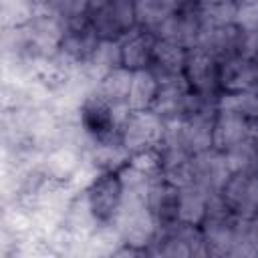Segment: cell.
I'll return each instance as SVG.
<instances>
[{
  "instance_id": "1",
  "label": "cell",
  "mask_w": 258,
  "mask_h": 258,
  "mask_svg": "<svg viewBox=\"0 0 258 258\" xmlns=\"http://www.w3.org/2000/svg\"><path fill=\"white\" fill-rule=\"evenodd\" d=\"M129 113L127 105L115 107L97 89H91L79 103L77 119L91 141H121V127Z\"/></svg>"
},
{
  "instance_id": "2",
  "label": "cell",
  "mask_w": 258,
  "mask_h": 258,
  "mask_svg": "<svg viewBox=\"0 0 258 258\" xmlns=\"http://www.w3.org/2000/svg\"><path fill=\"white\" fill-rule=\"evenodd\" d=\"M117 228L119 240L123 246L133 248L139 254H145L147 248L153 244L157 236V222L147 210L145 202L141 200H125L123 198V208L113 224Z\"/></svg>"
},
{
  "instance_id": "3",
  "label": "cell",
  "mask_w": 258,
  "mask_h": 258,
  "mask_svg": "<svg viewBox=\"0 0 258 258\" xmlns=\"http://www.w3.org/2000/svg\"><path fill=\"white\" fill-rule=\"evenodd\" d=\"M87 206L99 226H113L123 208V183L117 171H97L85 187Z\"/></svg>"
},
{
  "instance_id": "4",
  "label": "cell",
  "mask_w": 258,
  "mask_h": 258,
  "mask_svg": "<svg viewBox=\"0 0 258 258\" xmlns=\"http://www.w3.org/2000/svg\"><path fill=\"white\" fill-rule=\"evenodd\" d=\"M89 18L99 38L121 40L137 28L133 0H89Z\"/></svg>"
},
{
  "instance_id": "5",
  "label": "cell",
  "mask_w": 258,
  "mask_h": 258,
  "mask_svg": "<svg viewBox=\"0 0 258 258\" xmlns=\"http://www.w3.org/2000/svg\"><path fill=\"white\" fill-rule=\"evenodd\" d=\"M165 131V121L153 111H131L121 127V145L129 155L157 149Z\"/></svg>"
},
{
  "instance_id": "6",
  "label": "cell",
  "mask_w": 258,
  "mask_h": 258,
  "mask_svg": "<svg viewBox=\"0 0 258 258\" xmlns=\"http://www.w3.org/2000/svg\"><path fill=\"white\" fill-rule=\"evenodd\" d=\"M64 26L67 22L50 10H36V14L24 24L34 58L38 62L58 54L64 36Z\"/></svg>"
},
{
  "instance_id": "7",
  "label": "cell",
  "mask_w": 258,
  "mask_h": 258,
  "mask_svg": "<svg viewBox=\"0 0 258 258\" xmlns=\"http://www.w3.org/2000/svg\"><path fill=\"white\" fill-rule=\"evenodd\" d=\"M202 30H204V20H202L198 2L183 0L181 6L167 20H163L153 32L157 34V38L175 42L183 48H191V46H198Z\"/></svg>"
},
{
  "instance_id": "8",
  "label": "cell",
  "mask_w": 258,
  "mask_h": 258,
  "mask_svg": "<svg viewBox=\"0 0 258 258\" xmlns=\"http://www.w3.org/2000/svg\"><path fill=\"white\" fill-rule=\"evenodd\" d=\"M183 77H185L189 89L196 91V93L212 95V97H218L222 93V87H220V60L210 50H206L204 46L187 48Z\"/></svg>"
},
{
  "instance_id": "9",
  "label": "cell",
  "mask_w": 258,
  "mask_h": 258,
  "mask_svg": "<svg viewBox=\"0 0 258 258\" xmlns=\"http://www.w3.org/2000/svg\"><path fill=\"white\" fill-rule=\"evenodd\" d=\"M232 169L228 165L226 153L212 147L198 155H191V183L200 185L204 191L220 194L230 179Z\"/></svg>"
},
{
  "instance_id": "10",
  "label": "cell",
  "mask_w": 258,
  "mask_h": 258,
  "mask_svg": "<svg viewBox=\"0 0 258 258\" xmlns=\"http://www.w3.org/2000/svg\"><path fill=\"white\" fill-rule=\"evenodd\" d=\"M228 208L240 218L258 216V171H236L220 191Z\"/></svg>"
},
{
  "instance_id": "11",
  "label": "cell",
  "mask_w": 258,
  "mask_h": 258,
  "mask_svg": "<svg viewBox=\"0 0 258 258\" xmlns=\"http://www.w3.org/2000/svg\"><path fill=\"white\" fill-rule=\"evenodd\" d=\"M97 42H99V36L95 32V26H93L89 14H85L81 18H75V20L67 22L58 54H62L73 64L83 67L89 60Z\"/></svg>"
},
{
  "instance_id": "12",
  "label": "cell",
  "mask_w": 258,
  "mask_h": 258,
  "mask_svg": "<svg viewBox=\"0 0 258 258\" xmlns=\"http://www.w3.org/2000/svg\"><path fill=\"white\" fill-rule=\"evenodd\" d=\"M189 85L183 75L159 77V91L153 103V111L163 121H175L183 117V107L189 95Z\"/></svg>"
},
{
  "instance_id": "13",
  "label": "cell",
  "mask_w": 258,
  "mask_h": 258,
  "mask_svg": "<svg viewBox=\"0 0 258 258\" xmlns=\"http://www.w3.org/2000/svg\"><path fill=\"white\" fill-rule=\"evenodd\" d=\"M177 202H179V187L165 181L163 177L155 179L147 191L145 206L155 218L159 228L173 226L177 220Z\"/></svg>"
},
{
  "instance_id": "14",
  "label": "cell",
  "mask_w": 258,
  "mask_h": 258,
  "mask_svg": "<svg viewBox=\"0 0 258 258\" xmlns=\"http://www.w3.org/2000/svg\"><path fill=\"white\" fill-rule=\"evenodd\" d=\"M222 93L232 91H258V60L232 56L220 62Z\"/></svg>"
},
{
  "instance_id": "15",
  "label": "cell",
  "mask_w": 258,
  "mask_h": 258,
  "mask_svg": "<svg viewBox=\"0 0 258 258\" xmlns=\"http://www.w3.org/2000/svg\"><path fill=\"white\" fill-rule=\"evenodd\" d=\"M123 67V52H121V40H111V38H99L97 46L93 48L89 60L81 67V75L97 87L103 75L109 71Z\"/></svg>"
},
{
  "instance_id": "16",
  "label": "cell",
  "mask_w": 258,
  "mask_h": 258,
  "mask_svg": "<svg viewBox=\"0 0 258 258\" xmlns=\"http://www.w3.org/2000/svg\"><path fill=\"white\" fill-rule=\"evenodd\" d=\"M157 42V34L145 28H133L127 36L121 38V52H123V67L131 71L149 69L153 60V48Z\"/></svg>"
},
{
  "instance_id": "17",
  "label": "cell",
  "mask_w": 258,
  "mask_h": 258,
  "mask_svg": "<svg viewBox=\"0 0 258 258\" xmlns=\"http://www.w3.org/2000/svg\"><path fill=\"white\" fill-rule=\"evenodd\" d=\"M242 42V30L236 24H226V26H208L204 24L202 36L198 46H204L210 50L220 62L232 56H238Z\"/></svg>"
},
{
  "instance_id": "18",
  "label": "cell",
  "mask_w": 258,
  "mask_h": 258,
  "mask_svg": "<svg viewBox=\"0 0 258 258\" xmlns=\"http://www.w3.org/2000/svg\"><path fill=\"white\" fill-rule=\"evenodd\" d=\"M252 137V121L230 111H218L214 121V147L228 151L230 147Z\"/></svg>"
},
{
  "instance_id": "19",
  "label": "cell",
  "mask_w": 258,
  "mask_h": 258,
  "mask_svg": "<svg viewBox=\"0 0 258 258\" xmlns=\"http://www.w3.org/2000/svg\"><path fill=\"white\" fill-rule=\"evenodd\" d=\"M214 121L216 115H198L181 119V139L189 155H198L214 147Z\"/></svg>"
},
{
  "instance_id": "20",
  "label": "cell",
  "mask_w": 258,
  "mask_h": 258,
  "mask_svg": "<svg viewBox=\"0 0 258 258\" xmlns=\"http://www.w3.org/2000/svg\"><path fill=\"white\" fill-rule=\"evenodd\" d=\"M185 58H187V48L157 38L155 48H153V60H151V71L157 77H171V75H183L185 69Z\"/></svg>"
},
{
  "instance_id": "21",
  "label": "cell",
  "mask_w": 258,
  "mask_h": 258,
  "mask_svg": "<svg viewBox=\"0 0 258 258\" xmlns=\"http://www.w3.org/2000/svg\"><path fill=\"white\" fill-rule=\"evenodd\" d=\"M159 91V77L151 69L133 71L131 89H129V109L131 111H145L151 109Z\"/></svg>"
},
{
  "instance_id": "22",
  "label": "cell",
  "mask_w": 258,
  "mask_h": 258,
  "mask_svg": "<svg viewBox=\"0 0 258 258\" xmlns=\"http://www.w3.org/2000/svg\"><path fill=\"white\" fill-rule=\"evenodd\" d=\"M208 198L210 194L204 191L200 185L189 183L179 187V202H177V220L183 224L200 226L208 212Z\"/></svg>"
},
{
  "instance_id": "23",
  "label": "cell",
  "mask_w": 258,
  "mask_h": 258,
  "mask_svg": "<svg viewBox=\"0 0 258 258\" xmlns=\"http://www.w3.org/2000/svg\"><path fill=\"white\" fill-rule=\"evenodd\" d=\"M131 79H133V71L127 67H117L113 71H109L107 75L101 77V81L97 83V91L101 97H105L111 105L115 107H129V89H131Z\"/></svg>"
},
{
  "instance_id": "24",
  "label": "cell",
  "mask_w": 258,
  "mask_h": 258,
  "mask_svg": "<svg viewBox=\"0 0 258 258\" xmlns=\"http://www.w3.org/2000/svg\"><path fill=\"white\" fill-rule=\"evenodd\" d=\"M135 2V20L139 28L155 30L163 20H167L183 0H133Z\"/></svg>"
},
{
  "instance_id": "25",
  "label": "cell",
  "mask_w": 258,
  "mask_h": 258,
  "mask_svg": "<svg viewBox=\"0 0 258 258\" xmlns=\"http://www.w3.org/2000/svg\"><path fill=\"white\" fill-rule=\"evenodd\" d=\"M232 256H258V218H236Z\"/></svg>"
},
{
  "instance_id": "26",
  "label": "cell",
  "mask_w": 258,
  "mask_h": 258,
  "mask_svg": "<svg viewBox=\"0 0 258 258\" xmlns=\"http://www.w3.org/2000/svg\"><path fill=\"white\" fill-rule=\"evenodd\" d=\"M226 153L228 165L232 169V173L236 171H258V145L254 143V139H246L234 147H230Z\"/></svg>"
},
{
  "instance_id": "27",
  "label": "cell",
  "mask_w": 258,
  "mask_h": 258,
  "mask_svg": "<svg viewBox=\"0 0 258 258\" xmlns=\"http://www.w3.org/2000/svg\"><path fill=\"white\" fill-rule=\"evenodd\" d=\"M198 6H200L202 20L208 26H226L236 22V10H238L236 0H216V2H206Z\"/></svg>"
},
{
  "instance_id": "28",
  "label": "cell",
  "mask_w": 258,
  "mask_h": 258,
  "mask_svg": "<svg viewBox=\"0 0 258 258\" xmlns=\"http://www.w3.org/2000/svg\"><path fill=\"white\" fill-rule=\"evenodd\" d=\"M50 12L58 14L64 22L89 14V0H50Z\"/></svg>"
},
{
  "instance_id": "29",
  "label": "cell",
  "mask_w": 258,
  "mask_h": 258,
  "mask_svg": "<svg viewBox=\"0 0 258 258\" xmlns=\"http://www.w3.org/2000/svg\"><path fill=\"white\" fill-rule=\"evenodd\" d=\"M242 32H258V2H242L236 10V22Z\"/></svg>"
},
{
  "instance_id": "30",
  "label": "cell",
  "mask_w": 258,
  "mask_h": 258,
  "mask_svg": "<svg viewBox=\"0 0 258 258\" xmlns=\"http://www.w3.org/2000/svg\"><path fill=\"white\" fill-rule=\"evenodd\" d=\"M252 139H254V143L258 145V119L252 121Z\"/></svg>"
},
{
  "instance_id": "31",
  "label": "cell",
  "mask_w": 258,
  "mask_h": 258,
  "mask_svg": "<svg viewBox=\"0 0 258 258\" xmlns=\"http://www.w3.org/2000/svg\"><path fill=\"white\" fill-rule=\"evenodd\" d=\"M198 4H206V2H216V0H196Z\"/></svg>"
},
{
  "instance_id": "32",
  "label": "cell",
  "mask_w": 258,
  "mask_h": 258,
  "mask_svg": "<svg viewBox=\"0 0 258 258\" xmlns=\"http://www.w3.org/2000/svg\"><path fill=\"white\" fill-rule=\"evenodd\" d=\"M242 2H258V0H236V4H242Z\"/></svg>"
},
{
  "instance_id": "33",
  "label": "cell",
  "mask_w": 258,
  "mask_h": 258,
  "mask_svg": "<svg viewBox=\"0 0 258 258\" xmlns=\"http://www.w3.org/2000/svg\"><path fill=\"white\" fill-rule=\"evenodd\" d=\"M256 218H258V216H256Z\"/></svg>"
}]
</instances>
